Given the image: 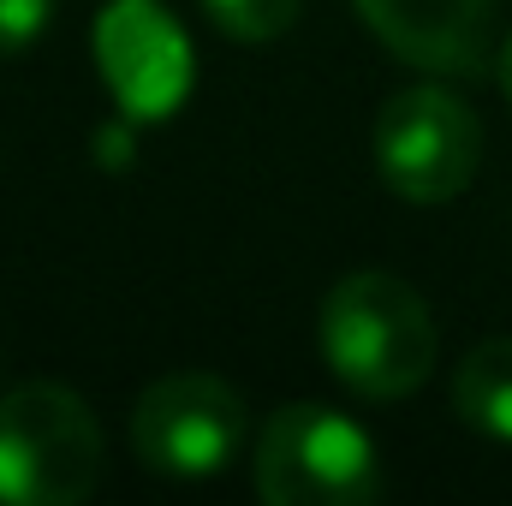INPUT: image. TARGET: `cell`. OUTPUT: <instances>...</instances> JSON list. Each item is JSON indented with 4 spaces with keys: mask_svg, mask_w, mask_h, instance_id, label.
I'll return each instance as SVG.
<instances>
[{
    "mask_svg": "<svg viewBox=\"0 0 512 506\" xmlns=\"http://www.w3.org/2000/svg\"><path fill=\"white\" fill-rule=\"evenodd\" d=\"M477 161H483V126L453 90L411 84L387 96L376 120V167L387 191H399L405 203H447L477 179Z\"/></svg>",
    "mask_w": 512,
    "mask_h": 506,
    "instance_id": "cell-4",
    "label": "cell"
},
{
    "mask_svg": "<svg viewBox=\"0 0 512 506\" xmlns=\"http://www.w3.org/2000/svg\"><path fill=\"white\" fill-rule=\"evenodd\" d=\"M453 405L471 429L512 441V340H489L477 346L459 376H453Z\"/></svg>",
    "mask_w": 512,
    "mask_h": 506,
    "instance_id": "cell-8",
    "label": "cell"
},
{
    "mask_svg": "<svg viewBox=\"0 0 512 506\" xmlns=\"http://www.w3.org/2000/svg\"><path fill=\"white\" fill-rule=\"evenodd\" d=\"M501 90H507V102H512V36H507V48H501Z\"/></svg>",
    "mask_w": 512,
    "mask_h": 506,
    "instance_id": "cell-11",
    "label": "cell"
},
{
    "mask_svg": "<svg viewBox=\"0 0 512 506\" xmlns=\"http://www.w3.org/2000/svg\"><path fill=\"white\" fill-rule=\"evenodd\" d=\"M364 24L411 66L471 72L489 42V0H358Z\"/></svg>",
    "mask_w": 512,
    "mask_h": 506,
    "instance_id": "cell-7",
    "label": "cell"
},
{
    "mask_svg": "<svg viewBox=\"0 0 512 506\" xmlns=\"http://www.w3.org/2000/svg\"><path fill=\"white\" fill-rule=\"evenodd\" d=\"M322 358L364 399H405L435 370L429 304L382 268L346 274L322 304Z\"/></svg>",
    "mask_w": 512,
    "mask_h": 506,
    "instance_id": "cell-1",
    "label": "cell"
},
{
    "mask_svg": "<svg viewBox=\"0 0 512 506\" xmlns=\"http://www.w3.org/2000/svg\"><path fill=\"white\" fill-rule=\"evenodd\" d=\"M54 0H0V54H18L24 42L42 36Z\"/></svg>",
    "mask_w": 512,
    "mask_h": 506,
    "instance_id": "cell-10",
    "label": "cell"
},
{
    "mask_svg": "<svg viewBox=\"0 0 512 506\" xmlns=\"http://www.w3.org/2000/svg\"><path fill=\"white\" fill-rule=\"evenodd\" d=\"M203 6L239 42H268V36H280L298 18V0H203Z\"/></svg>",
    "mask_w": 512,
    "mask_h": 506,
    "instance_id": "cell-9",
    "label": "cell"
},
{
    "mask_svg": "<svg viewBox=\"0 0 512 506\" xmlns=\"http://www.w3.org/2000/svg\"><path fill=\"white\" fill-rule=\"evenodd\" d=\"M96 60L131 120H161L191 84V48L155 0H114L102 12Z\"/></svg>",
    "mask_w": 512,
    "mask_h": 506,
    "instance_id": "cell-6",
    "label": "cell"
},
{
    "mask_svg": "<svg viewBox=\"0 0 512 506\" xmlns=\"http://www.w3.org/2000/svg\"><path fill=\"white\" fill-rule=\"evenodd\" d=\"M102 477V429L72 387L30 381L0 399V501L72 506Z\"/></svg>",
    "mask_w": 512,
    "mask_h": 506,
    "instance_id": "cell-2",
    "label": "cell"
},
{
    "mask_svg": "<svg viewBox=\"0 0 512 506\" xmlns=\"http://www.w3.org/2000/svg\"><path fill=\"white\" fill-rule=\"evenodd\" d=\"M245 399L215 376H161L131 411V447L161 477H209L239 453Z\"/></svg>",
    "mask_w": 512,
    "mask_h": 506,
    "instance_id": "cell-5",
    "label": "cell"
},
{
    "mask_svg": "<svg viewBox=\"0 0 512 506\" xmlns=\"http://www.w3.org/2000/svg\"><path fill=\"white\" fill-rule=\"evenodd\" d=\"M382 489L370 435L328 405H286L256 441V495L268 506H364Z\"/></svg>",
    "mask_w": 512,
    "mask_h": 506,
    "instance_id": "cell-3",
    "label": "cell"
}]
</instances>
